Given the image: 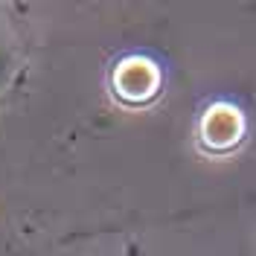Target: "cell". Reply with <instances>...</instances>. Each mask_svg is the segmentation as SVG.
<instances>
[{
  "mask_svg": "<svg viewBox=\"0 0 256 256\" xmlns=\"http://www.w3.org/2000/svg\"><path fill=\"white\" fill-rule=\"evenodd\" d=\"M198 134H201L204 148H210V152H227V148L239 146L242 134H244V120H242V114L236 108L218 102V105H212L204 114Z\"/></svg>",
  "mask_w": 256,
  "mask_h": 256,
  "instance_id": "cell-2",
  "label": "cell"
},
{
  "mask_svg": "<svg viewBox=\"0 0 256 256\" xmlns=\"http://www.w3.org/2000/svg\"><path fill=\"white\" fill-rule=\"evenodd\" d=\"M111 84H114V94L120 96L122 102L140 105V102H148V99L158 96L160 70H158V64H152L148 58L131 56V58H122L116 64Z\"/></svg>",
  "mask_w": 256,
  "mask_h": 256,
  "instance_id": "cell-1",
  "label": "cell"
},
{
  "mask_svg": "<svg viewBox=\"0 0 256 256\" xmlns=\"http://www.w3.org/2000/svg\"><path fill=\"white\" fill-rule=\"evenodd\" d=\"M128 256H140V250H137V244H128Z\"/></svg>",
  "mask_w": 256,
  "mask_h": 256,
  "instance_id": "cell-4",
  "label": "cell"
},
{
  "mask_svg": "<svg viewBox=\"0 0 256 256\" xmlns=\"http://www.w3.org/2000/svg\"><path fill=\"white\" fill-rule=\"evenodd\" d=\"M12 70H15V50H12L9 38L3 35V30H0V90L9 84Z\"/></svg>",
  "mask_w": 256,
  "mask_h": 256,
  "instance_id": "cell-3",
  "label": "cell"
}]
</instances>
